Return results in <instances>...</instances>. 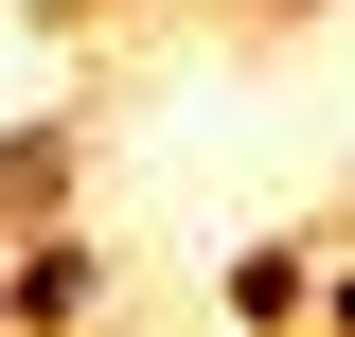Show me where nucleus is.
Masks as SVG:
<instances>
[{"label": "nucleus", "mask_w": 355, "mask_h": 337, "mask_svg": "<svg viewBox=\"0 0 355 337\" xmlns=\"http://www.w3.org/2000/svg\"><path fill=\"white\" fill-rule=\"evenodd\" d=\"M89 302H107V249H71V231L36 213V249L0 266V320H89Z\"/></svg>", "instance_id": "nucleus-1"}, {"label": "nucleus", "mask_w": 355, "mask_h": 337, "mask_svg": "<svg viewBox=\"0 0 355 337\" xmlns=\"http://www.w3.org/2000/svg\"><path fill=\"white\" fill-rule=\"evenodd\" d=\"M0 213H71V125H18L0 142Z\"/></svg>", "instance_id": "nucleus-3"}, {"label": "nucleus", "mask_w": 355, "mask_h": 337, "mask_svg": "<svg viewBox=\"0 0 355 337\" xmlns=\"http://www.w3.org/2000/svg\"><path fill=\"white\" fill-rule=\"evenodd\" d=\"M302 302H320V231H284V249L231 266V320H302Z\"/></svg>", "instance_id": "nucleus-2"}]
</instances>
